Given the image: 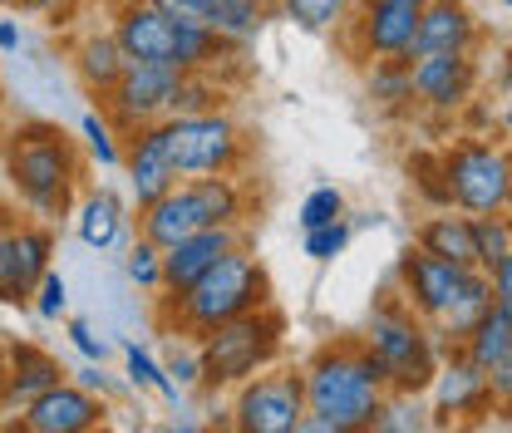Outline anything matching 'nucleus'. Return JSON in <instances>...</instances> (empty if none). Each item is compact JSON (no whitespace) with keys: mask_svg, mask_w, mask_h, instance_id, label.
<instances>
[{"mask_svg":"<svg viewBox=\"0 0 512 433\" xmlns=\"http://www.w3.org/2000/svg\"><path fill=\"white\" fill-rule=\"evenodd\" d=\"M345 247H350V222L340 217V222H325V227H311L306 237H301V251L311 256V261H335V256H345Z\"/></svg>","mask_w":512,"mask_h":433,"instance_id":"nucleus-33","label":"nucleus"},{"mask_svg":"<svg viewBox=\"0 0 512 433\" xmlns=\"http://www.w3.org/2000/svg\"><path fill=\"white\" fill-rule=\"evenodd\" d=\"M345 217V192L340 187H311L306 192V202L296 207V222H301V232H311V227H325V222H340Z\"/></svg>","mask_w":512,"mask_h":433,"instance_id":"nucleus-31","label":"nucleus"},{"mask_svg":"<svg viewBox=\"0 0 512 433\" xmlns=\"http://www.w3.org/2000/svg\"><path fill=\"white\" fill-rule=\"evenodd\" d=\"M301 379H306V409L355 433H365V424L380 414V404L389 399L380 360L365 350V340L320 350L316 360L301 370Z\"/></svg>","mask_w":512,"mask_h":433,"instance_id":"nucleus-3","label":"nucleus"},{"mask_svg":"<svg viewBox=\"0 0 512 433\" xmlns=\"http://www.w3.org/2000/svg\"><path fill=\"white\" fill-rule=\"evenodd\" d=\"M79 133H84V153H89L99 168H119V163H124V148H119L114 124H109L104 109H89V114L79 119Z\"/></svg>","mask_w":512,"mask_h":433,"instance_id":"nucleus-28","label":"nucleus"},{"mask_svg":"<svg viewBox=\"0 0 512 433\" xmlns=\"http://www.w3.org/2000/svg\"><path fill=\"white\" fill-rule=\"evenodd\" d=\"M409 74H414V99L429 104L434 114L463 109L478 84L473 55H419V60H409Z\"/></svg>","mask_w":512,"mask_h":433,"instance_id":"nucleus-13","label":"nucleus"},{"mask_svg":"<svg viewBox=\"0 0 512 433\" xmlns=\"http://www.w3.org/2000/svg\"><path fill=\"white\" fill-rule=\"evenodd\" d=\"M276 5L306 35H330L335 25H345V0H276Z\"/></svg>","mask_w":512,"mask_h":433,"instance_id":"nucleus-27","label":"nucleus"},{"mask_svg":"<svg viewBox=\"0 0 512 433\" xmlns=\"http://www.w3.org/2000/svg\"><path fill=\"white\" fill-rule=\"evenodd\" d=\"M237 247H242V227H202V232L183 237L178 247L163 251V291L168 296L188 291L202 271H212L227 251H237Z\"/></svg>","mask_w":512,"mask_h":433,"instance_id":"nucleus-15","label":"nucleus"},{"mask_svg":"<svg viewBox=\"0 0 512 433\" xmlns=\"http://www.w3.org/2000/svg\"><path fill=\"white\" fill-rule=\"evenodd\" d=\"M124 173H128V192H133L138 212H143L148 202H158L163 192L178 187V168H173V158H168L163 124H148V128H138V133H128Z\"/></svg>","mask_w":512,"mask_h":433,"instance_id":"nucleus-14","label":"nucleus"},{"mask_svg":"<svg viewBox=\"0 0 512 433\" xmlns=\"http://www.w3.org/2000/svg\"><path fill=\"white\" fill-rule=\"evenodd\" d=\"M163 143H168V158H173V168H178V183L237 173V163H242V153H247L242 128L232 124V114H222V109L163 119Z\"/></svg>","mask_w":512,"mask_h":433,"instance_id":"nucleus-7","label":"nucleus"},{"mask_svg":"<svg viewBox=\"0 0 512 433\" xmlns=\"http://www.w3.org/2000/svg\"><path fill=\"white\" fill-rule=\"evenodd\" d=\"M409 399H414V394H394V399H384L380 414L365 424V433H419V409L409 414Z\"/></svg>","mask_w":512,"mask_h":433,"instance_id":"nucleus-35","label":"nucleus"},{"mask_svg":"<svg viewBox=\"0 0 512 433\" xmlns=\"http://www.w3.org/2000/svg\"><path fill=\"white\" fill-rule=\"evenodd\" d=\"M60 379H64V370L45 350H30V345H25V350L10 360V370L0 374V404L15 414V409H25L30 399H40L45 389H55Z\"/></svg>","mask_w":512,"mask_h":433,"instance_id":"nucleus-21","label":"nucleus"},{"mask_svg":"<svg viewBox=\"0 0 512 433\" xmlns=\"http://www.w3.org/2000/svg\"><path fill=\"white\" fill-rule=\"evenodd\" d=\"M266 10H271V0H207V25L242 45L266 25Z\"/></svg>","mask_w":512,"mask_h":433,"instance_id":"nucleus-25","label":"nucleus"},{"mask_svg":"<svg viewBox=\"0 0 512 433\" xmlns=\"http://www.w3.org/2000/svg\"><path fill=\"white\" fill-rule=\"evenodd\" d=\"M488 286H493V306H503L512 315V251L488 266Z\"/></svg>","mask_w":512,"mask_h":433,"instance_id":"nucleus-39","label":"nucleus"},{"mask_svg":"<svg viewBox=\"0 0 512 433\" xmlns=\"http://www.w3.org/2000/svg\"><path fill=\"white\" fill-rule=\"evenodd\" d=\"M197 197H202V212L212 227H242V212H247V197L232 173H217V178H192Z\"/></svg>","mask_w":512,"mask_h":433,"instance_id":"nucleus-26","label":"nucleus"},{"mask_svg":"<svg viewBox=\"0 0 512 433\" xmlns=\"http://www.w3.org/2000/svg\"><path fill=\"white\" fill-rule=\"evenodd\" d=\"M69 345H74L89 365H104V355H109V345L94 335V325H89V320H69Z\"/></svg>","mask_w":512,"mask_h":433,"instance_id":"nucleus-37","label":"nucleus"},{"mask_svg":"<svg viewBox=\"0 0 512 433\" xmlns=\"http://www.w3.org/2000/svg\"><path fill=\"white\" fill-rule=\"evenodd\" d=\"M498 128H503V138L512 143V55H508V64L498 69Z\"/></svg>","mask_w":512,"mask_h":433,"instance_id":"nucleus-40","label":"nucleus"},{"mask_svg":"<svg viewBox=\"0 0 512 433\" xmlns=\"http://www.w3.org/2000/svg\"><path fill=\"white\" fill-rule=\"evenodd\" d=\"M503 5H508V10H512V0H503Z\"/></svg>","mask_w":512,"mask_h":433,"instance_id":"nucleus-47","label":"nucleus"},{"mask_svg":"<svg viewBox=\"0 0 512 433\" xmlns=\"http://www.w3.org/2000/svg\"><path fill=\"white\" fill-rule=\"evenodd\" d=\"M0 50H5V55L20 50V25H15V20H0Z\"/></svg>","mask_w":512,"mask_h":433,"instance_id":"nucleus-45","label":"nucleus"},{"mask_svg":"<svg viewBox=\"0 0 512 433\" xmlns=\"http://www.w3.org/2000/svg\"><path fill=\"white\" fill-rule=\"evenodd\" d=\"M473 45H478L473 10L463 0H429L409 60H419V55H473Z\"/></svg>","mask_w":512,"mask_h":433,"instance_id":"nucleus-19","label":"nucleus"},{"mask_svg":"<svg viewBox=\"0 0 512 433\" xmlns=\"http://www.w3.org/2000/svg\"><path fill=\"white\" fill-rule=\"evenodd\" d=\"M15 227L20 217L10 207H0V296H5V276H10V242H15Z\"/></svg>","mask_w":512,"mask_h":433,"instance_id":"nucleus-41","label":"nucleus"},{"mask_svg":"<svg viewBox=\"0 0 512 433\" xmlns=\"http://www.w3.org/2000/svg\"><path fill=\"white\" fill-rule=\"evenodd\" d=\"M463 355L478 365V370H498L512 355V315L503 306H488L478 315V325L463 335Z\"/></svg>","mask_w":512,"mask_h":433,"instance_id":"nucleus-23","label":"nucleus"},{"mask_svg":"<svg viewBox=\"0 0 512 433\" xmlns=\"http://www.w3.org/2000/svg\"><path fill=\"white\" fill-rule=\"evenodd\" d=\"M178 89H183V69H168V64H143L128 60V69L119 74V84L99 99L109 124L119 133H138L148 124H163L178 114Z\"/></svg>","mask_w":512,"mask_h":433,"instance_id":"nucleus-8","label":"nucleus"},{"mask_svg":"<svg viewBox=\"0 0 512 433\" xmlns=\"http://www.w3.org/2000/svg\"><path fill=\"white\" fill-rule=\"evenodd\" d=\"M168 370L178 374V389H188L202 379V360H197V350H173V365Z\"/></svg>","mask_w":512,"mask_h":433,"instance_id":"nucleus-42","label":"nucleus"},{"mask_svg":"<svg viewBox=\"0 0 512 433\" xmlns=\"http://www.w3.org/2000/svg\"><path fill=\"white\" fill-rule=\"evenodd\" d=\"M419 247L429 251V256H444V261H453V266L478 271L473 217H453V207H448V212H439V217H429V222L419 227Z\"/></svg>","mask_w":512,"mask_h":433,"instance_id":"nucleus-22","label":"nucleus"},{"mask_svg":"<svg viewBox=\"0 0 512 433\" xmlns=\"http://www.w3.org/2000/svg\"><path fill=\"white\" fill-rule=\"evenodd\" d=\"M478 271H468V266H453L444 256H429V251H409L404 261H399V281H404V306L414 310V315H424L429 325L444 315L463 291H468V281H473Z\"/></svg>","mask_w":512,"mask_h":433,"instance_id":"nucleus-12","label":"nucleus"},{"mask_svg":"<svg viewBox=\"0 0 512 433\" xmlns=\"http://www.w3.org/2000/svg\"><path fill=\"white\" fill-rule=\"evenodd\" d=\"M370 94H375L380 104H389V109L409 104V99H414L409 60H375V69H370Z\"/></svg>","mask_w":512,"mask_h":433,"instance_id":"nucleus-29","label":"nucleus"},{"mask_svg":"<svg viewBox=\"0 0 512 433\" xmlns=\"http://www.w3.org/2000/svg\"><path fill=\"white\" fill-rule=\"evenodd\" d=\"M488 384H493V404H498V409H512V355L498 370H488Z\"/></svg>","mask_w":512,"mask_h":433,"instance_id":"nucleus-43","label":"nucleus"},{"mask_svg":"<svg viewBox=\"0 0 512 433\" xmlns=\"http://www.w3.org/2000/svg\"><path fill=\"white\" fill-rule=\"evenodd\" d=\"M74 69H79V79L104 99V94L119 84V74L128 69V55H124V45H119L114 35H89V40L74 50Z\"/></svg>","mask_w":512,"mask_h":433,"instance_id":"nucleus-24","label":"nucleus"},{"mask_svg":"<svg viewBox=\"0 0 512 433\" xmlns=\"http://www.w3.org/2000/svg\"><path fill=\"white\" fill-rule=\"evenodd\" d=\"M124 365H128V379H133L138 389H158V394H168V399H178V379H168V374L158 370L148 350H138V345H128V350H124Z\"/></svg>","mask_w":512,"mask_h":433,"instance_id":"nucleus-34","label":"nucleus"},{"mask_svg":"<svg viewBox=\"0 0 512 433\" xmlns=\"http://www.w3.org/2000/svg\"><path fill=\"white\" fill-rule=\"evenodd\" d=\"M128 232V202L109 187H89L74 202V237L89 251H114Z\"/></svg>","mask_w":512,"mask_h":433,"instance_id":"nucleus-20","label":"nucleus"},{"mask_svg":"<svg viewBox=\"0 0 512 433\" xmlns=\"http://www.w3.org/2000/svg\"><path fill=\"white\" fill-rule=\"evenodd\" d=\"M365 350L380 360L384 384L394 394H419L429 389V379L439 370V350H434V330L424 325V315H414L409 306H380L370 315L365 330Z\"/></svg>","mask_w":512,"mask_h":433,"instance_id":"nucleus-5","label":"nucleus"},{"mask_svg":"<svg viewBox=\"0 0 512 433\" xmlns=\"http://www.w3.org/2000/svg\"><path fill=\"white\" fill-rule=\"evenodd\" d=\"M429 0H360L355 10V50L365 60H409L414 35Z\"/></svg>","mask_w":512,"mask_h":433,"instance_id":"nucleus-10","label":"nucleus"},{"mask_svg":"<svg viewBox=\"0 0 512 433\" xmlns=\"http://www.w3.org/2000/svg\"><path fill=\"white\" fill-rule=\"evenodd\" d=\"M473 247H478V271L503 261L512 251V222L508 217H473Z\"/></svg>","mask_w":512,"mask_h":433,"instance_id":"nucleus-30","label":"nucleus"},{"mask_svg":"<svg viewBox=\"0 0 512 433\" xmlns=\"http://www.w3.org/2000/svg\"><path fill=\"white\" fill-rule=\"evenodd\" d=\"M94 433H104V429H94Z\"/></svg>","mask_w":512,"mask_h":433,"instance_id":"nucleus-48","label":"nucleus"},{"mask_svg":"<svg viewBox=\"0 0 512 433\" xmlns=\"http://www.w3.org/2000/svg\"><path fill=\"white\" fill-rule=\"evenodd\" d=\"M444 187H448V207L468 212V217H503L512 207V153L503 143H453L444 158Z\"/></svg>","mask_w":512,"mask_h":433,"instance_id":"nucleus-6","label":"nucleus"},{"mask_svg":"<svg viewBox=\"0 0 512 433\" xmlns=\"http://www.w3.org/2000/svg\"><path fill=\"white\" fill-rule=\"evenodd\" d=\"M50 256H55L50 222H20V227H15V242H10V276H5L0 306H25V301L35 296L40 276L50 271Z\"/></svg>","mask_w":512,"mask_h":433,"instance_id":"nucleus-18","label":"nucleus"},{"mask_svg":"<svg viewBox=\"0 0 512 433\" xmlns=\"http://www.w3.org/2000/svg\"><path fill=\"white\" fill-rule=\"evenodd\" d=\"M84 178V158L74 138L55 124H20L5 143V187L35 217L55 222L74 212V192Z\"/></svg>","mask_w":512,"mask_h":433,"instance_id":"nucleus-1","label":"nucleus"},{"mask_svg":"<svg viewBox=\"0 0 512 433\" xmlns=\"http://www.w3.org/2000/svg\"><path fill=\"white\" fill-rule=\"evenodd\" d=\"M148 5H158L168 20H178V25H202V30H212L207 25V0H148Z\"/></svg>","mask_w":512,"mask_h":433,"instance_id":"nucleus-38","label":"nucleus"},{"mask_svg":"<svg viewBox=\"0 0 512 433\" xmlns=\"http://www.w3.org/2000/svg\"><path fill=\"white\" fill-rule=\"evenodd\" d=\"M281 335H286V320H281V310H271V306L247 310V315L217 325L212 335L197 340L202 379L207 384H247L252 374H261L276 360Z\"/></svg>","mask_w":512,"mask_h":433,"instance_id":"nucleus-4","label":"nucleus"},{"mask_svg":"<svg viewBox=\"0 0 512 433\" xmlns=\"http://www.w3.org/2000/svg\"><path fill=\"white\" fill-rule=\"evenodd\" d=\"M271 306V281H266V266L256 261L247 247L227 251L212 271H202L188 291L168 296V325L178 335H212L217 325L247 315V310Z\"/></svg>","mask_w":512,"mask_h":433,"instance_id":"nucleus-2","label":"nucleus"},{"mask_svg":"<svg viewBox=\"0 0 512 433\" xmlns=\"http://www.w3.org/2000/svg\"><path fill=\"white\" fill-rule=\"evenodd\" d=\"M429 394H434V419H468V414H478V409H488L493 404V384H488V370H478L463 350L434 370L429 379Z\"/></svg>","mask_w":512,"mask_h":433,"instance_id":"nucleus-17","label":"nucleus"},{"mask_svg":"<svg viewBox=\"0 0 512 433\" xmlns=\"http://www.w3.org/2000/svg\"><path fill=\"white\" fill-rule=\"evenodd\" d=\"M306 419V379L296 370H261L237 384L232 433H296Z\"/></svg>","mask_w":512,"mask_h":433,"instance_id":"nucleus-9","label":"nucleus"},{"mask_svg":"<svg viewBox=\"0 0 512 433\" xmlns=\"http://www.w3.org/2000/svg\"><path fill=\"white\" fill-rule=\"evenodd\" d=\"M168 433H197V424H173Z\"/></svg>","mask_w":512,"mask_h":433,"instance_id":"nucleus-46","label":"nucleus"},{"mask_svg":"<svg viewBox=\"0 0 512 433\" xmlns=\"http://www.w3.org/2000/svg\"><path fill=\"white\" fill-rule=\"evenodd\" d=\"M104 419V404L94 389L60 379L55 389H45L40 399H30L25 409H15L10 433H94Z\"/></svg>","mask_w":512,"mask_h":433,"instance_id":"nucleus-11","label":"nucleus"},{"mask_svg":"<svg viewBox=\"0 0 512 433\" xmlns=\"http://www.w3.org/2000/svg\"><path fill=\"white\" fill-rule=\"evenodd\" d=\"M296 433H355V429H345V424H335V419H325V414H311V409H306V419H301V429Z\"/></svg>","mask_w":512,"mask_h":433,"instance_id":"nucleus-44","label":"nucleus"},{"mask_svg":"<svg viewBox=\"0 0 512 433\" xmlns=\"http://www.w3.org/2000/svg\"><path fill=\"white\" fill-rule=\"evenodd\" d=\"M124 271L128 281L138 286V291H163V251L153 247L148 237H138L124 256Z\"/></svg>","mask_w":512,"mask_h":433,"instance_id":"nucleus-32","label":"nucleus"},{"mask_svg":"<svg viewBox=\"0 0 512 433\" xmlns=\"http://www.w3.org/2000/svg\"><path fill=\"white\" fill-rule=\"evenodd\" d=\"M202 227H212V222H207L202 197H197L192 183H178L173 192H163L158 202H148V207L138 212V237H148L158 251L178 247L183 237L202 232Z\"/></svg>","mask_w":512,"mask_h":433,"instance_id":"nucleus-16","label":"nucleus"},{"mask_svg":"<svg viewBox=\"0 0 512 433\" xmlns=\"http://www.w3.org/2000/svg\"><path fill=\"white\" fill-rule=\"evenodd\" d=\"M30 301H35V315H40V320H60L64 306H69V281L50 266V271L40 276V286H35V296H30Z\"/></svg>","mask_w":512,"mask_h":433,"instance_id":"nucleus-36","label":"nucleus"}]
</instances>
